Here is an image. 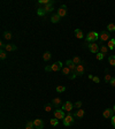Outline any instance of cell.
<instances>
[{
    "mask_svg": "<svg viewBox=\"0 0 115 129\" xmlns=\"http://www.w3.org/2000/svg\"><path fill=\"white\" fill-rule=\"evenodd\" d=\"M53 4H54V2H51V4H48V5H45L44 7H39L38 8V15L43 16V15H45L46 13L52 12V11H53Z\"/></svg>",
    "mask_w": 115,
    "mask_h": 129,
    "instance_id": "obj_1",
    "label": "cell"
},
{
    "mask_svg": "<svg viewBox=\"0 0 115 129\" xmlns=\"http://www.w3.org/2000/svg\"><path fill=\"white\" fill-rule=\"evenodd\" d=\"M98 38H99V33L96 31H90L88 33V36H86V39H88V42H90V43L96 42Z\"/></svg>",
    "mask_w": 115,
    "mask_h": 129,
    "instance_id": "obj_2",
    "label": "cell"
},
{
    "mask_svg": "<svg viewBox=\"0 0 115 129\" xmlns=\"http://www.w3.org/2000/svg\"><path fill=\"white\" fill-rule=\"evenodd\" d=\"M83 74H84V66L83 64H77L76 70L74 73V75L71 76V78H75L76 76H82Z\"/></svg>",
    "mask_w": 115,
    "mask_h": 129,
    "instance_id": "obj_3",
    "label": "cell"
},
{
    "mask_svg": "<svg viewBox=\"0 0 115 129\" xmlns=\"http://www.w3.org/2000/svg\"><path fill=\"white\" fill-rule=\"evenodd\" d=\"M54 118L58 119V120H63L66 115H64V111L63 110H60V108H58V110L54 111Z\"/></svg>",
    "mask_w": 115,
    "mask_h": 129,
    "instance_id": "obj_4",
    "label": "cell"
},
{
    "mask_svg": "<svg viewBox=\"0 0 115 129\" xmlns=\"http://www.w3.org/2000/svg\"><path fill=\"white\" fill-rule=\"evenodd\" d=\"M73 123H74V118H73V115H71L70 113H68L66 115V118L63 119V124L64 126H70Z\"/></svg>",
    "mask_w": 115,
    "mask_h": 129,
    "instance_id": "obj_5",
    "label": "cell"
},
{
    "mask_svg": "<svg viewBox=\"0 0 115 129\" xmlns=\"http://www.w3.org/2000/svg\"><path fill=\"white\" fill-rule=\"evenodd\" d=\"M73 107H74V105L71 104V102H66V103L62 105V110H63L64 112H68V113L71 112Z\"/></svg>",
    "mask_w": 115,
    "mask_h": 129,
    "instance_id": "obj_6",
    "label": "cell"
},
{
    "mask_svg": "<svg viewBox=\"0 0 115 129\" xmlns=\"http://www.w3.org/2000/svg\"><path fill=\"white\" fill-rule=\"evenodd\" d=\"M99 48H100V46L98 45V44H96V43H90L89 45V50L91 53H98V51H99Z\"/></svg>",
    "mask_w": 115,
    "mask_h": 129,
    "instance_id": "obj_7",
    "label": "cell"
},
{
    "mask_svg": "<svg viewBox=\"0 0 115 129\" xmlns=\"http://www.w3.org/2000/svg\"><path fill=\"white\" fill-rule=\"evenodd\" d=\"M66 14H67V6L66 5H62V6L58 9V15L60 17H63V16H66Z\"/></svg>",
    "mask_w": 115,
    "mask_h": 129,
    "instance_id": "obj_8",
    "label": "cell"
},
{
    "mask_svg": "<svg viewBox=\"0 0 115 129\" xmlns=\"http://www.w3.org/2000/svg\"><path fill=\"white\" fill-rule=\"evenodd\" d=\"M109 32L108 31H101L100 35H99V38L101 42H106V40H109Z\"/></svg>",
    "mask_w": 115,
    "mask_h": 129,
    "instance_id": "obj_9",
    "label": "cell"
},
{
    "mask_svg": "<svg viewBox=\"0 0 115 129\" xmlns=\"http://www.w3.org/2000/svg\"><path fill=\"white\" fill-rule=\"evenodd\" d=\"M62 68V64L60 62V61H58V62H54V64L51 66V70L52 71H59L60 69Z\"/></svg>",
    "mask_w": 115,
    "mask_h": 129,
    "instance_id": "obj_10",
    "label": "cell"
},
{
    "mask_svg": "<svg viewBox=\"0 0 115 129\" xmlns=\"http://www.w3.org/2000/svg\"><path fill=\"white\" fill-rule=\"evenodd\" d=\"M33 126L37 129H43L44 128V122H43V120H40V119H36V120L33 121Z\"/></svg>",
    "mask_w": 115,
    "mask_h": 129,
    "instance_id": "obj_11",
    "label": "cell"
},
{
    "mask_svg": "<svg viewBox=\"0 0 115 129\" xmlns=\"http://www.w3.org/2000/svg\"><path fill=\"white\" fill-rule=\"evenodd\" d=\"M113 114H114V111L110 110V108H106V110L104 111V116L106 118V119H112L113 118Z\"/></svg>",
    "mask_w": 115,
    "mask_h": 129,
    "instance_id": "obj_12",
    "label": "cell"
},
{
    "mask_svg": "<svg viewBox=\"0 0 115 129\" xmlns=\"http://www.w3.org/2000/svg\"><path fill=\"white\" fill-rule=\"evenodd\" d=\"M66 64H67V66L69 67V69H70L73 73H75V70H76V67H77L76 64H74L71 60H67V62H66Z\"/></svg>",
    "mask_w": 115,
    "mask_h": 129,
    "instance_id": "obj_13",
    "label": "cell"
},
{
    "mask_svg": "<svg viewBox=\"0 0 115 129\" xmlns=\"http://www.w3.org/2000/svg\"><path fill=\"white\" fill-rule=\"evenodd\" d=\"M52 105L53 106H55V107H58V106H60V105H62V100L60 99V98H54L53 100H52Z\"/></svg>",
    "mask_w": 115,
    "mask_h": 129,
    "instance_id": "obj_14",
    "label": "cell"
},
{
    "mask_svg": "<svg viewBox=\"0 0 115 129\" xmlns=\"http://www.w3.org/2000/svg\"><path fill=\"white\" fill-rule=\"evenodd\" d=\"M107 47H108V50H114V48H115V38L109 39Z\"/></svg>",
    "mask_w": 115,
    "mask_h": 129,
    "instance_id": "obj_15",
    "label": "cell"
},
{
    "mask_svg": "<svg viewBox=\"0 0 115 129\" xmlns=\"http://www.w3.org/2000/svg\"><path fill=\"white\" fill-rule=\"evenodd\" d=\"M5 50H6L7 52H12V51H15V50H17V46H16V45H13V44H9V45H6Z\"/></svg>",
    "mask_w": 115,
    "mask_h": 129,
    "instance_id": "obj_16",
    "label": "cell"
},
{
    "mask_svg": "<svg viewBox=\"0 0 115 129\" xmlns=\"http://www.w3.org/2000/svg\"><path fill=\"white\" fill-rule=\"evenodd\" d=\"M70 69H69V67L68 66H63L62 68H61V73L63 74V75H69L70 74Z\"/></svg>",
    "mask_w": 115,
    "mask_h": 129,
    "instance_id": "obj_17",
    "label": "cell"
},
{
    "mask_svg": "<svg viewBox=\"0 0 115 129\" xmlns=\"http://www.w3.org/2000/svg\"><path fill=\"white\" fill-rule=\"evenodd\" d=\"M75 36H76L77 38L78 39H82L84 37V35H83V32L81 31V30H79V29H76V30H75Z\"/></svg>",
    "mask_w": 115,
    "mask_h": 129,
    "instance_id": "obj_18",
    "label": "cell"
},
{
    "mask_svg": "<svg viewBox=\"0 0 115 129\" xmlns=\"http://www.w3.org/2000/svg\"><path fill=\"white\" fill-rule=\"evenodd\" d=\"M59 21H60V16H59L58 14H54V15L51 17V22H52V23H58Z\"/></svg>",
    "mask_w": 115,
    "mask_h": 129,
    "instance_id": "obj_19",
    "label": "cell"
},
{
    "mask_svg": "<svg viewBox=\"0 0 115 129\" xmlns=\"http://www.w3.org/2000/svg\"><path fill=\"white\" fill-rule=\"evenodd\" d=\"M75 116H77V118H83L84 111L82 108H78V111H76V113H75Z\"/></svg>",
    "mask_w": 115,
    "mask_h": 129,
    "instance_id": "obj_20",
    "label": "cell"
},
{
    "mask_svg": "<svg viewBox=\"0 0 115 129\" xmlns=\"http://www.w3.org/2000/svg\"><path fill=\"white\" fill-rule=\"evenodd\" d=\"M43 59H44V61H48L51 59V53L50 52H45L43 54Z\"/></svg>",
    "mask_w": 115,
    "mask_h": 129,
    "instance_id": "obj_21",
    "label": "cell"
},
{
    "mask_svg": "<svg viewBox=\"0 0 115 129\" xmlns=\"http://www.w3.org/2000/svg\"><path fill=\"white\" fill-rule=\"evenodd\" d=\"M99 50H100V52H101L102 54H106V53L108 52V47L105 46V45H100V48H99Z\"/></svg>",
    "mask_w": 115,
    "mask_h": 129,
    "instance_id": "obj_22",
    "label": "cell"
},
{
    "mask_svg": "<svg viewBox=\"0 0 115 129\" xmlns=\"http://www.w3.org/2000/svg\"><path fill=\"white\" fill-rule=\"evenodd\" d=\"M108 62H109V64H112V66L115 67V55H109Z\"/></svg>",
    "mask_w": 115,
    "mask_h": 129,
    "instance_id": "obj_23",
    "label": "cell"
},
{
    "mask_svg": "<svg viewBox=\"0 0 115 129\" xmlns=\"http://www.w3.org/2000/svg\"><path fill=\"white\" fill-rule=\"evenodd\" d=\"M71 61L76 64V66H77V64H81V62H82V61H81V58H78V57H74Z\"/></svg>",
    "mask_w": 115,
    "mask_h": 129,
    "instance_id": "obj_24",
    "label": "cell"
},
{
    "mask_svg": "<svg viewBox=\"0 0 115 129\" xmlns=\"http://www.w3.org/2000/svg\"><path fill=\"white\" fill-rule=\"evenodd\" d=\"M4 38L5 39H12V33L8 31H5L4 32Z\"/></svg>",
    "mask_w": 115,
    "mask_h": 129,
    "instance_id": "obj_25",
    "label": "cell"
},
{
    "mask_svg": "<svg viewBox=\"0 0 115 129\" xmlns=\"http://www.w3.org/2000/svg\"><path fill=\"white\" fill-rule=\"evenodd\" d=\"M112 76H110V74H106V75H105V82H106V83H109V82H110V81H112Z\"/></svg>",
    "mask_w": 115,
    "mask_h": 129,
    "instance_id": "obj_26",
    "label": "cell"
},
{
    "mask_svg": "<svg viewBox=\"0 0 115 129\" xmlns=\"http://www.w3.org/2000/svg\"><path fill=\"white\" fill-rule=\"evenodd\" d=\"M107 29H108V32L109 31H115V24H113V23H109L108 26H107Z\"/></svg>",
    "mask_w": 115,
    "mask_h": 129,
    "instance_id": "obj_27",
    "label": "cell"
},
{
    "mask_svg": "<svg viewBox=\"0 0 115 129\" xmlns=\"http://www.w3.org/2000/svg\"><path fill=\"white\" fill-rule=\"evenodd\" d=\"M52 110H53V105H52V104H47V105L45 106V111H46V112H51Z\"/></svg>",
    "mask_w": 115,
    "mask_h": 129,
    "instance_id": "obj_28",
    "label": "cell"
},
{
    "mask_svg": "<svg viewBox=\"0 0 115 129\" xmlns=\"http://www.w3.org/2000/svg\"><path fill=\"white\" fill-rule=\"evenodd\" d=\"M66 91V88L64 86H62V85H59V86H57V92H64Z\"/></svg>",
    "mask_w": 115,
    "mask_h": 129,
    "instance_id": "obj_29",
    "label": "cell"
},
{
    "mask_svg": "<svg viewBox=\"0 0 115 129\" xmlns=\"http://www.w3.org/2000/svg\"><path fill=\"white\" fill-rule=\"evenodd\" d=\"M104 57H105V54H102L101 52H98V53H97V55H96L97 60H102V59H104Z\"/></svg>",
    "mask_w": 115,
    "mask_h": 129,
    "instance_id": "obj_30",
    "label": "cell"
},
{
    "mask_svg": "<svg viewBox=\"0 0 115 129\" xmlns=\"http://www.w3.org/2000/svg\"><path fill=\"white\" fill-rule=\"evenodd\" d=\"M0 58L2 59V60H5L7 58V53L4 50H1V52H0Z\"/></svg>",
    "mask_w": 115,
    "mask_h": 129,
    "instance_id": "obj_31",
    "label": "cell"
},
{
    "mask_svg": "<svg viewBox=\"0 0 115 129\" xmlns=\"http://www.w3.org/2000/svg\"><path fill=\"white\" fill-rule=\"evenodd\" d=\"M50 123H51L52 126H57L58 123H59V120L55 119V118H54V119H51V120H50Z\"/></svg>",
    "mask_w": 115,
    "mask_h": 129,
    "instance_id": "obj_32",
    "label": "cell"
},
{
    "mask_svg": "<svg viewBox=\"0 0 115 129\" xmlns=\"http://www.w3.org/2000/svg\"><path fill=\"white\" fill-rule=\"evenodd\" d=\"M81 106H82V102H77L75 104V107H77V108H81Z\"/></svg>",
    "mask_w": 115,
    "mask_h": 129,
    "instance_id": "obj_33",
    "label": "cell"
},
{
    "mask_svg": "<svg viewBox=\"0 0 115 129\" xmlns=\"http://www.w3.org/2000/svg\"><path fill=\"white\" fill-rule=\"evenodd\" d=\"M109 83H110V85H112V86H115V77L112 78V81H110Z\"/></svg>",
    "mask_w": 115,
    "mask_h": 129,
    "instance_id": "obj_34",
    "label": "cell"
},
{
    "mask_svg": "<svg viewBox=\"0 0 115 129\" xmlns=\"http://www.w3.org/2000/svg\"><path fill=\"white\" fill-rule=\"evenodd\" d=\"M99 81H100V80H99V77H98V76H94V77H93V82H96V83H99Z\"/></svg>",
    "mask_w": 115,
    "mask_h": 129,
    "instance_id": "obj_35",
    "label": "cell"
},
{
    "mask_svg": "<svg viewBox=\"0 0 115 129\" xmlns=\"http://www.w3.org/2000/svg\"><path fill=\"white\" fill-rule=\"evenodd\" d=\"M26 126H30V127H35V126H33V121H28V122H26Z\"/></svg>",
    "mask_w": 115,
    "mask_h": 129,
    "instance_id": "obj_36",
    "label": "cell"
},
{
    "mask_svg": "<svg viewBox=\"0 0 115 129\" xmlns=\"http://www.w3.org/2000/svg\"><path fill=\"white\" fill-rule=\"evenodd\" d=\"M112 124H113V127L115 128V115H113V118H112Z\"/></svg>",
    "mask_w": 115,
    "mask_h": 129,
    "instance_id": "obj_37",
    "label": "cell"
},
{
    "mask_svg": "<svg viewBox=\"0 0 115 129\" xmlns=\"http://www.w3.org/2000/svg\"><path fill=\"white\" fill-rule=\"evenodd\" d=\"M45 70H46V71H51V66H47V67H45Z\"/></svg>",
    "mask_w": 115,
    "mask_h": 129,
    "instance_id": "obj_38",
    "label": "cell"
},
{
    "mask_svg": "<svg viewBox=\"0 0 115 129\" xmlns=\"http://www.w3.org/2000/svg\"><path fill=\"white\" fill-rule=\"evenodd\" d=\"M93 77H94L93 75H91V74H89V78H90V80H93Z\"/></svg>",
    "mask_w": 115,
    "mask_h": 129,
    "instance_id": "obj_39",
    "label": "cell"
},
{
    "mask_svg": "<svg viewBox=\"0 0 115 129\" xmlns=\"http://www.w3.org/2000/svg\"><path fill=\"white\" fill-rule=\"evenodd\" d=\"M26 129H33V127H30V126H26Z\"/></svg>",
    "mask_w": 115,
    "mask_h": 129,
    "instance_id": "obj_40",
    "label": "cell"
},
{
    "mask_svg": "<svg viewBox=\"0 0 115 129\" xmlns=\"http://www.w3.org/2000/svg\"><path fill=\"white\" fill-rule=\"evenodd\" d=\"M113 111H114V113H115V105H114V108H113Z\"/></svg>",
    "mask_w": 115,
    "mask_h": 129,
    "instance_id": "obj_41",
    "label": "cell"
}]
</instances>
